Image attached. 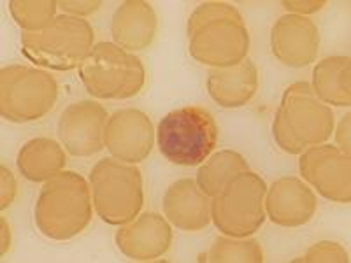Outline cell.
<instances>
[{"label":"cell","instance_id":"6da1fadb","mask_svg":"<svg viewBox=\"0 0 351 263\" xmlns=\"http://www.w3.org/2000/svg\"><path fill=\"white\" fill-rule=\"evenodd\" d=\"M188 51L199 64L230 67L250 51V32L237 8L227 2H202L186 25Z\"/></svg>","mask_w":351,"mask_h":263},{"label":"cell","instance_id":"7a4b0ae2","mask_svg":"<svg viewBox=\"0 0 351 263\" xmlns=\"http://www.w3.org/2000/svg\"><path fill=\"white\" fill-rule=\"evenodd\" d=\"M334 125L330 105L315 95L311 84L297 81L285 90L272 121V136L285 153L300 155L306 148L327 142Z\"/></svg>","mask_w":351,"mask_h":263},{"label":"cell","instance_id":"3957f363","mask_svg":"<svg viewBox=\"0 0 351 263\" xmlns=\"http://www.w3.org/2000/svg\"><path fill=\"white\" fill-rule=\"evenodd\" d=\"M92 188L83 175L62 171L40 190L34 209L37 228L48 239H74L92 221Z\"/></svg>","mask_w":351,"mask_h":263},{"label":"cell","instance_id":"277c9868","mask_svg":"<svg viewBox=\"0 0 351 263\" xmlns=\"http://www.w3.org/2000/svg\"><path fill=\"white\" fill-rule=\"evenodd\" d=\"M158 149L165 160L181 167H197L215 151L218 125L208 109L184 105L160 120L156 130Z\"/></svg>","mask_w":351,"mask_h":263},{"label":"cell","instance_id":"5b68a950","mask_svg":"<svg viewBox=\"0 0 351 263\" xmlns=\"http://www.w3.org/2000/svg\"><path fill=\"white\" fill-rule=\"evenodd\" d=\"M93 28L86 20L60 14L48 28L21 34V51L36 65L51 71H72L92 53Z\"/></svg>","mask_w":351,"mask_h":263},{"label":"cell","instance_id":"8992f818","mask_svg":"<svg viewBox=\"0 0 351 263\" xmlns=\"http://www.w3.org/2000/svg\"><path fill=\"white\" fill-rule=\"evenodd\" d=\"M80 79L95 99L123 100L143 90L146 71L134 53L114 42H99L80 65Z\"/></svg>","mask_w":351,"mask_h":263},{"label":"cell","instance_id":"52a82bcc","mask_svg":"<svg viewBox=\"0 0 351 263\" xmlns=\"http://www.w3.org/2000/svg\"><path fill=\"white\" fill-rule=\"evenodd\" d=\"M90 188L93 208L108 225L121 227L143 209V175L136 164L116 158L100 160L90 174Z\"/></svg>","mask_w":351,"mask_h":263},{"label":"cell","instance_id":"ba28073f","mask_svg":"<svg viewBox=\"0 0 351 263\" xmlns=\"http://www.w3.org/2000/svg\"><path fill=\"white\" fill-rule=\"evenodd\" d=\"M267 184L256 172L236 174L211 200V219L225 236H253L265 221L263 197Z\"/></svg>","mask_w":351,"mask_h":263},{"label":"cell","instance_id":"9c48e42d","mask_svg":"<svg viewBox=\"0 0 351 263\" xmlns=\"http://www.w3.org/2000/svg\"><path fill=\"white\" fill-rule=\"evenodd\" d=\"M58 84L49 72L28 65L0 71V114L12 123L40 120L56 104Z\"/></svg>","mask_w":351,"mask_h":263},{"label":"cell","instance_id":"30bf717a","mask_svg":"<svg viewBox=\"0 0 351 263\" xmlns=\"http://www.w3.org/2000/svg\"><path fill=\"white\" fill-rule=\"evenodd\" d=\"M299 171L316 192L332 202H351V156L337 146L318 144L300 153Z\"/></svg>","mask_w":351,"mask_h":263},{"label":"cell","instance_id":"8fae6325","mask_svg":"<svg viewBox=\"0 0 351 263\" xmlns=\"http://www.w3.org/2000/svg\"><path fill=\"white\" fill-rule=\"evenodd\" d=\"M155 144V128L146 112L139 109H120L106 121L104 146L112 158L139 164L148 158Z\"/></svg>","mask_w":351,"mask_h":263},{"label":"cell","instance_id":"7c38bea8","mask_svg":"<svg viewBox=\"0 0 351 263\" xmlns=\"http://www.w3.org/2000/svg\"><path fill=\"white\" fill-rule=\"evenodd\" d=\"M109 114L92 100L69 105L58 120V137L72 156H92L104 149V128Z\"/></svg>","mask_w":351,"mask_h":263},{"label":"cell","instance_id":"4fadbf2b","mask_svg":"<svg viewBox=\"0 0 351 263\" xmlns=\"http://www.w3.org/2000/svg\"><path fill=\"white\" fill-rule=\"evenodd\" d=\"M271 49L272 55L287 67H306L318 56V27L307 16L285 14L276 20L271 30Z\"/></svg>","mask_w":351,"mask_h":263},{"label":"cell","instance_id":"5bb4252c","mask_svg":"<svg viewBox=\"0 0 351 263\" xmlns=\"http://www.w3.org/2000/svg\"><path fill=\"white\" fill-rule=\"evenodd\" d=\"M316 208L318 200L315 192L293 175L276 179L263 197L265 216L280 227H302L315 216Z\"/></svg>","mask_w":351,"mask_h":263},{"label":"cell","instance_id":"9a60e30c","mask_svg":"<svg viewBox=\"0 0 351 263\" xmlns=\"http://www.w3.org/2000/svg\"><path fill=\"white\" fill-rule=\"evenodd\" d=\"M116 246L127 258L152 262L169 251L172 230L167 219L156 212H144L137 219L121 225L114 236Z\"/></svg>","mask_w":351,"mask_h":263},{"label":"cell","instance_id":"2e32d148","mask_svg":"<svg viewBox=\"0 0 351 263\" xmlns=\"http://www.w3.org/2000/svg\"><path fill=\"white\" fill-rule=\"evenodd\" d=\"M164 214L169 223L184 231H199L211 221V197H208L197 181L184 177L167 188L164 195Z\"/></svg>","mask_w":351,"mask_h":263},{"label":"cell","instance_id":"e0dca14e","mask_svg":"<svg viewBox=\"0 0 351 263\" xmlns=\"http://www.w3.org/2000/svg\"><path fill=\"white\" fill-rule=\"evenodd\" d=\"M156 12L146 0H127L116 8L111 20V36L116 46L127 51H141L152 46L156 36Z\"/></svg>","mask_w":351,"mask_h":263},{"label":"cell","instance_id":"ac0fdd59","mask_svg":"<svg viewBox=\"0 0 351 263\" xmlns=\"http://www.w3.org/2000/svg\"><path fill=\"white\" fill-rule=\"evenodd\" d=\"M258 88V71L250 58L230 67H215L208 72V92L225 109L246 105Z\"/></svg>","mask_w":351,"mask_h":263},{"label":"cell","instance_id":"d6986e66","mask_svg":"<svg viewBox=\"0 0 351 263\" xmlns=\"http://www.w3.org/2000/svg\"><path fill=\"white\" fill-rule=\"evenodd\" d=\"M67 164L64 148L55 139L37 137L21 146L16 165L25 179L32 183H46L60 174Z\"/></svg>","mask_w":351,"mask_h":263},{"label":"cell","instance_id":"ffe728a7","mask_svg":"<svg viewBox=\"0 0 351 263\" xmlns=\"http://www.w3.org/2000/svg\"><path fill=\"white\" fill-rule=\"evenodd\" d=\"M313 92L324 104L351 105V60L350 56H327L313 68Z\"/></svg>","mask_w":351,"mask_h":263},{"label":"cell","instance_id":"44dd1931","mask_svg":"<svg viewBox=\"0 0 351 263\" xmlns=\"http://www.w3.org/2000/svg\"><path fill=\"white\" fill-rule=\"evenodd\" d=\"M250 171L246 158L241 153L223 149L209 156L197 171V184L208 197H215L236 174Z\"/></svg>","mask_w":351,"mask_h":263},{"label":"cell","instance_id":"7402d4cb","mask_svg":"<svg viewBox=\"0 0 351 263\" xmlns=\"http://www.w3.org/2000/svg\"><path fill=\"white\" fill-rule=\"evenodd\" d=\"M199 260L211 263H262L263 251L256 239L227 236L218 237L208 255L200 256Z\"/></svg>","mask_w":351,"mask_h":263},{"label":"cell","instance_id":"603a6c76","mask_svg":"<svg viewBox=\"0 0 351 263\" xmlns=\"http://www.w3.org/2000/svg\"><path fill=\"white\" fill-rule=\"evenodd\" d=\"M58 2L55 0H11L9 11L25 32H39L55 21Z\"/></svg>","mask_w":351,"mask_h":263},{"label":"cell","instance_id":"cb8c5ba5","mask_svg":"<svg viewBox=\"0 0 351 263\" xmlns=\"http://www.w3.org/2000/svg\"><path fill=\"white\" fill-rule=\"evenodd\" d=\"M295 262L302 263H348L350 256L348 251L339 242L332 240H322V242L313 244L302 258H297Z\"/></svg>","mask_w":351,"mask_h":263},{"label":"cell","instance_id":"d4e9b609","mask_svg":"<svg viewBox=\"0 0 351 263\" xmlns=\"http://www.w3.org/2000/svg\"><path fill=\"white\" fill-rule=\"evenodd\" d=\"M102 5L100 0H60L58 8L64 11V14H71V16H90L97 9Z\"/></svg>","mask_w":351,"mask_h":263},{"label":"cell","instance_id":"484cf974","mask_svg":"<svg viewBox=\"0 0 351 263\" xmlns=\"http://www.w3.org/2000/svg\"><path fill=\"white\" fill-rule=\"evenodd\" d=\"M16 197V181L8 167H0V209L4 211Z\"/></svg>","mask_w":351,"mask_h":263},{"label":"cell","instance_id":"4316f807","mask_svg":"<svg viewBox=\"0 0 351 263\" xmlns=\"http://www.w3.org/2000/svg\"><path fill=\"white\" fill-rule=\"evenodd\" d=\"M281 4L288 11V14L306 16V14H313V12L319 11L327 2L325 0H283Z\"/></svg>","mask_w":351,"mask_h":263},{"label":"cell","instance_id":"83f0119b","mask_svg":"<svg viewBox=\"0 0 351 263\" xmlns=\"http://www.w3.org/2000/svg\"><path fill=\"white\" fill-rule=\"evenodd\" d=\"M350 125H351V114L348 112L343 120L337 125V130H335V142H337V148L344 153V155L351 156V142H350Z\"/></svg>","mask_w":351,"mask_h":263},{"label":"cell","instance_id":"f1b7e54d","mask_svg":"<svg viewBox=\"0 0 351 263\" xmlns=\"http://www.w3.org/2000/svg\"><path fill=\"white\" fill-rule=\"evenodd\" d=\"M11 247V230L4 218H0V256H4Z\"/></svg>","mask_w":351,"mask_h":263}]
</instances>
